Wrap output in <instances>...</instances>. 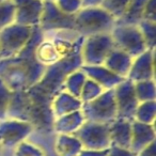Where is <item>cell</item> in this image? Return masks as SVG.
<instances>
[{"label": "cell", "instance_id": "d6a6232c", "mask_svg": "<svg viewBox=\"0 0 156 156\" xmlns=\"http://www.w3.org/2000/svg\"><path fill=\"white\" fill-rule=\"evenodd\" d=\"M55 3L62 12L72 15L76 14L83 8L81 0H55Z\"/></svg>", "mask_w": 156, "mask_h": 156}, {"label": "cell", "instance_id": "603a6c76", "mask_svg": "<svg viewBox=\"0 0 156 156\" xmlns=\"http://www.w3.org/2000/svg\"><path fill=\"white\" fill-rule=\"evenodd\" d=\"M55 147L59 156H78L83 145L73 135L56 134Z\"/></svg>", "mask_w": 156, "mask_h": 156}, {"label": "cell", "instance_id": "277c9868", "mask_svg": "<svg viewBox=\"0 0 156 156\" xmlns=\"http://www.w3.org/2000/svg\"><path fill=\"white\" fill-rule=\"evenodd\" d=\"M115 20L101 7L81 8L75 14V31L83 37L109 33Z\"/></svg>", "mask_w": 156, "mask_h": 156}, {"label": "cell", "instance_id": "9a60e30c", "mask_svg": "<svg viewBox=\"0 0 156 156\" xmlns=\"http://www.w3.org/2000/svg\"><path fill=\"white\" fill-rule=\"evenodd\" d=\"M155 124H145L133 120L130 151L138 154L147 145L155 141Z\"/></svg>", "mask_w": 156, "mask_h": 156}, {"label": "cell", "instance_id": "4fadbf2b", "mask_svg": "<svg viewBox=\"0 0 156 156\" xmlns=\"http://www.w3.org/2000/svg\"><path fill=\"white\" fill-rule=\"evenodd\" d=\"M155 56L156 49H147L134 58L126 78L133 83L155 79Z\"/></svg>", "mask_w": 156, "mask_h": 156}, {"label": "cell", "instance_id": "2e32d148", "mask_svg": "<svg viewBox=\"0 0 156 156\" xmlns=\"http://www.w3.org/2000/svg\"><path fill=\"white\" fill-rule=\"evenodd\" d=\"M132 122L129 120L117 118L108 124L110 147L130 150L132 141Z\"/></svg>", "mask_w": 156, "mask_h": 156}, {"label": "cell", "instance_id": "cb8c5ba5", "mask_svg": "<svg viewBox=\"0 0 156 156\" xmlns=\"http://www.w3.org/2000/svg\"><path fill=\"white\" fill-rule=\"evenodd\" d=\"M147 2V0H129L122 17L115 23L124 25H138L142 20L143 11Z\"/></svg>", "mask_w": 156, "mask_h": 156}, {"label": "cell", "instance_id": "8d00e7d4", "mask_svg": "<svg viewBox=\"0 0 156 156\" xmlns=\"http://www.w3.org/2000/svg\"><path fill=\"white\" fill-rule=\"evenodd\" d=\"M155 151H156V141H153L152 143H150L149 145L142 149L137 156H155Z\"/></svg>", "mask_w": 156, "mask_h": 156}, {"label": "cell", "instance_id": "8fae6325", "mask_svg": "<svg viewBox=\"0 0 156 156\" xmlns=\"http://www.w3.org/2000/svg\"><path fill=\"white\" fill-rule=\"evenodd\" d=\"M39 28L42 32L58 30H75V14H66L56 5L55 1H44Z\"/></svg>", "mask_w": 156, "mask_h": 156}, {"label": "cell", "instance_id": "d4e9b609", "mask_svg": "<svg viewBox=\"0 0 156 156\" xmlns=\"http://www.w3.org/2000/svg\"><path fill=\"white\" fill-rule=\"evenodd\" d=\"M87 78V75L81 69V67L79 69H76L75 72L69 74L66 77L64 83H63V91L67 92L71 95L79 98L81 93V89H83Z\"/></svg>", "mask_w": 156, "mask_h": 156}, {"label": "cell", "instance_id": "74e56055", "mask_svg": "<svg viewBox=\"0 0 156 156\" xmlns=\"http://www.w3.org/2000/svg\"><path fill=\"white\" fill-rule=\"evenodd\" d=\"M104 0H81L83 8L87 7H100Z\"/></svg>", "mask_w": 156, "mask_h": 156}, {"label": "cell", "instance_id": "83f0119b", "mask_svg": "<svg viewBox=\"0 0 156 156\" xmlns=\"http://www.w3.org/2000/svg\"><path fill=\"white\" fill-rule=\"evenodd\" d=\"M137 26L147 49H156V22L142 20Z\"/></svg>", "mask_w": 156, "mask_h": 156}, {"label": "cell", "instance_id": "5b68a950", "mask_svg": "<svg viewBox=\"0 0 156 156\" xmlns=\"http://www.w3.org/2000/svg\"><path fill=\"white\" fill-rule=\"evenodd\" d=\"M81 112L86 121L101 124H110L118 118L113 89L104 91L90 102L83 103Z\"/></svg>", "mask_w": 156, "mask_h": 156}, {"label": "cell", "instance_id": "7c38bea8", "mask_svg": "<svg viewBox=\"0 0 156 156\" xmlns=\"http://www.w3.org/2000/svg\"><path fill=\"white\" fill-rule=\"evenodd\" d=\"M113 94L118 118L129 121L135 120V113L139 105V101L135 93L134 83L127 78H124L113 88Z\"/></svg>", "mask_w": 156, "mask_h": 156}, {"label": "cell", "instance_id": "484cf974", "mask_svg": "<svg viewBox=\"0 0 156 156\" xmlns=\"http://www.w3.org/2000/svg\"><path fill=\"white\" fill-rule=\"evenodd\" d=\"M156 101L139 103L135 113V120L145 124H155Z\"/></svg>", "mask_w": 156, "mask_h": 156}, {"label": "cell", "instance_id": "8992f818", "mask_svg": "<svg viewBox=\"0 0 156 156\" xmlns=\"http://www.w3.org/2000/svg\"><path fill=\"white\" fill-rule=\"evenodd\" d=\"M111 39L115 48L136 58L147 49L137 25L117 24L110 31Z\"/></svg>", "mask_w": 156, "mask_h": 156}, {"label": "cell", "instance_id": "3957f363", "mask_svg": "<svg viewBox=\"0 0 156 156\" xmlns=\"http://www.w3.org/2000/svg\"><path fill=\"white\" fill-rule=\"evenodd\" d=\"M83 42V40L79 42L69 55L46 67L41 80L37 85L52 96L63 91V83L67 76L83 65L80 54Z\"/></svg>", "mask_w": 156, "mask_h": 156}, {"label": "cell", "instance_id": "ac0fdd59", "mask_svg": "<svg viewBox=\"0 0 156 156\" xmlns=\"http://www.w3.org/2000/svg\"><path fill=\"white\" fill-rule=\"evenodd\" d=\"M133 60L134 58H132L129 55L115 47L106 57L103 65L115 75L126 78L132 66Z\"/></svg>", "mask_w": 156, "mask_h": 156}, {"label": "cell", "instance_id": "4dcf8cb0", "mask_svg": "<svg viewBox=\"0 0 156 156\" xmlns=\"http://www.w3.org/2000/svg\"><path fill=\"white\" fill-rule=\"evenodd\" d=\"M15 9L11 0L0 3V30L14 23Z\"/></svg>", "mask_w": 156, "mask_h": 156}, {"label": "cell", "instance_id": "f35d334b", "mask_svg": "<svg viewBox=\"0 0 156 156\" xmlns=\"http://www.w3.org/2000/svg\"><path fill=\"white\" fill-rule=\"evenodd\" d=\"M2 154H3V149L1 147V144H0V156H2Z\"/></svg>", "mask_w": 156, "mask_h": 156}, {"label": "cell", "instance_id": "d590c367", "mask_svg": "<svg viewBox=\"0 0 156 156\" xmlns=\"http://www.w3.org/2000/svg\"><path fill=\"white\" fill-rule=\"evenodd\" d=\"M108 149L106 150H81L78 156H107Z\"/></svg>", "mask_w": 156, "mask_h": 156}, {"label": "cell", "instance_id": "e575fe53", "mask_svg": "<svg viewBox=\"0 0 156 156\" xmlns=\"http://www.w3.org/2000/svg\"><path fill=\"white\" fill-rule=\"evenodd\" d=\"M107 156H137L136 153L132 152L128 149H121L117 147H110L108 149Z\"/></svg>", "mask_w": 156, "mask_h": 156}, {"label": "cell", "instance_id": "7402d4cb", "mask_svg": "<svg viewBox=\"0 0 156 156\" xmlns=\"http://www.w3.org/2000/svg\"><path fill=\"white\" fill-rule=\"evenodd\" d=\"M85 118L81 112V109L75 112L69 113V115H62L54 122V132L56 134H65L72 135L74 132L78 129L85 122Z\"/></svg>", "mask_w": 156, "mask_h": 156}, {"label": "cell", "instance_id": "30bf717a", "mask_svg": "<svg viewBox=\"0 0 156 156\" xmlns=\"http://www.w3.org/2000/svg\"><path fill=\"white\" fill-rule=\"evenodd\" d=\"M32 130V125L28 122L11 118L0 119V144L3 149V153L15 149L28 138Z\"/></svg>", "mask_w": 156, "mask_h": 156}, {"label": "cell", "instance_id": "f546056e", "mask_svg": "<svg viewBox=\"0 0 156 156\" xmlns=\"http://www.w3.org/2000/svg\"><path fill=\"white\" fill-rule=\"evenodd\" d=\"M106 90L104 88L101 87L98 83H96L95 81H93L90 78H87V80L85 81L83 89H81V93L79 96V100L83 103L90 102V101L94 100L95 98H98L100 94H102Z\"/></svg>", "mask_w": 156, "mask_h": 156}, {"label": "cell", "instance_id": "9c48e42d", "mask_svg": "<svg viewBox=\"0 0 156 156\" xmlns=\"http://www.w3.org/2000/svg\"><path fill=\"white\" fill-rule=\"evenodd\" d=\"M72 135L79 140L83 150H106L110 147L108 124L85 121Z\"/></svg>", "mask_w": 156, "mask_h": 156}, {"label": "cell", "instance_id": "d6986e66", "mask_svg": "<svg viewBox=\"0 0 156 156\" xmlns=\"http://www.w3.org/2000/svg\"><path fill=\"white\" fill-rule=\"evenodd\" d=\"M81 106L83 102L79 98L71 95L65 91L59 92L54 96L52 100V112L55 119L80 110Z\"/></svg>", "mask_w": 156, "mask_h": 156}, {"label": "cell", "instance_id": "e0dca14e", "mask_svg": "<svg viewBox=\"0 0 156 156\" xmlns=\"http://www.w3.org/2000/svg\"><path fill=\"white\" fill-rule=\"evenodd\" d=\"M81 69L85 72L88 78L95 81L105 90L113 89L124 79L107 69L104 65H83Z\"/></svg>", "mask_w": 156, "mask_h": 156}, {"label": "cell", "instance_id": "60d3db41", "mask_svg": "<svg viewBox=\"0 0 156 156\" xmlns=\"http://www.w3.org/2000/svg\"><path fill=\"white\" fill-rule=\"evenodd\" d=\"M5 1H8V0H0V3H1V2H5Z\"/></svg>", "mask_w": 156, "mask_h": 156}, {"label": "cell", "instance_id": "ffe728a7", "mask_svg": "<svg viewBox=\"0 0 156 156\" xmlns=\"http://www.w3.org/2000/svg\"><path fill=\"white\" fill-rule=\"evenodd\" d=\"M26 140L34 144L43 156H59L55 147L56 133L54 130L33 129Z\"/></svg>", "mask_w": 156, "mask_h": 156}, {"label": "cell", "instance_id": "836d02e7", "mask_svg": "<svg viewBox=\"0 0 156 156\" xmlns=\"http://www.w3.org/2000/svg\"><path fill=\"white\" fill-rule=\"evenodd\" d=\"M142 20L156 22V0H147L143 11Z\"/></svg>", "mask_w": 156, "mask_h": 156}, {"label": "cell", "instance_id": "5bb4252c", "mask_svg": "<svg viewBox=\"0 0 156 156\" xmlns=\"http://www.w3.org/2000/svg\"><path fill=\"white\" fill-rule=\"evenodd\" d=\"M15 9L14 23L28 27L39 26L43 11L41 0H11Z\"/></svg>", "mask_w": 156, "mask_h": 156}, {"label": "cell", "instance_id": "1f68e13d", "mask_svg": "<svg viewBox=\"0 0 156 156\" xmlns=\"http://www.w3.org/2000/svg\"><path fill=\"white\" fill-rule=\"evenodd\" d=\"M12 91L0 79V119L7 117L8 107L11 100Z\"/></svg>", "mask_w": 156, "mask_h": 156}, {"label": "cell", "instance_id": "7a4b0ae2", "mask_svg": "<svg viewBox=\"0 0 156 156\" xmlns=\"http://www.w3.org/2000/svg\"><path fill=\"white\" fill-rule=\"evenodd\" d=\"M54 96L37 85L20 91H13L7 117L28 122L35 130H54Z\"/></svg>", "mask_w": 156, "mask_h": 156}, {"label": "cell", "instance_id": "4316f807", "mask_svg": "<svg viewBox=\"0 0 156 156\" xmlns=\"http://www.w3.org/2000/svg\"><path fill=\"white\" fill-rule=\"evenodd\" d=\"M134 88H135V93H136V96L138 98L139 103L155 101L156 98L155 79L134 83Z\"/></svg>", "mask_w": 156, "mask_h": 156}, {"label": "cell", "instance_id": "f1b7e54d", "mask_svg": "<svg viewBox=\"0 0 156 156\" xmlns=\"http://www.w3.org/2000/svg\"><path fill=\"white\" fill-rule=\"evenodd\" d=\"M128 2L129 0H104L100 7L103 8L106 12H108L117 22L125 12Z\"/></svg>", "mask_w": 156, "mask_h": 156}, {"label": "cell", "instance_id": "6da1fadb", "mask_svg": "<svg viewBox=\"0 0 156 156\" xmlns=\"http://www.w3.org/2000/svg\"><path fill=\"white\" fill-rule=\"evenodd\" d=\"M42 40L43 32L39 26L34 27L28 43L20 52L0 59V79L12 92L29 89L41 80L46 66L35 59L34 50Z\"/></svg>", "mask_w": 156, "mask_h": 156}, {"label": "cell", "instance_id": "ab89813d", "mask_svg": "<svg viewBox=\"0 0 156 156\" xmlns=\"http://www.w3.org/2000/svg\"><path fill=\"white\" fill-rule=\"evenodd\" d=\"M42 2H44V1H55V0H41Z\"/></svg>", "mask_w": 156, "mask_h": 156}, {"label": "cell", "instance_id": "52a82bcc", "mask_svg": "<svg viewBox=\"0 0 156 156\" xmlns=\"http://www.w3.org/2000/svg\"><path fill=\"white\" fill-rule=\"evenodd\" d=\"M33 28L13 23L0 30V59L9 58L20 52L28 43Z\"/></svg>", "mask_w": 156, "mask_h": 156}, {"label": "cell", "instance_id": "44dd1931", "mask_svg": "<svg viewBox=\"0 0 156 156\" xmlns=\"http://www.w3.org/2000/svg\"><path fill=\"white\" fill-rule=\"evenodd\" d=\"M34 56L35 59L46 67L49 66V65H52L57 61H59L63 57H65L61 54L60 50L58 49V47H57V45L54 42L48 39H45L44 37L43 40L40 42L39 45L35 48Z\"/></svg>", "mask_w": 156, "mask_h": 156}, {"label": "cell", "instance_id": "ba28073f", "mask_svg": "<svg viewBox=\"0 0 156 156\" xmlns=\"http://www.w3.org/2000/svg\"><path fill=\"white\" fill-rule=\"evenodd\" d=\"M113 48L115 45L110 32L85 37L80 49L83 65H103Z\"/></svg>", "mask_w": 156, "mask_h": 156}]
</instances>
